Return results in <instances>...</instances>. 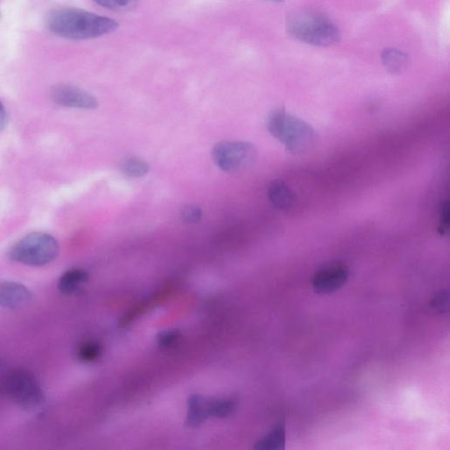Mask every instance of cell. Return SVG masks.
I'll return each instance as SVG.
<instances>
[{"label": "cell", "mask_w": 450, "mask_h": 450, "mask_svg": "<svg viewBox=\"0 0 450 450\" xmlns=\"http://www.w3.org/2000/svg\"><path fill=\"white\" fill-rule=\"evenodd\" d=\"M121 169L128 177L141 178L149 173L150 167L145 160L138 157H131L124 160Z\"/></svg>", "instance_id": "9a60e30c"}, {"label": "cell", "mask_w": 450, "mask_h": 450, "mask_svg": "<svg viewBox=\"0 0 450 450\" xmlns=\"http://www.w3.org/2000/svg\"><path fill=\"white\" fill-rule=\"evenodd\" d=\"M267 126L270 134L282 143L292 154L308 151L317 141L316 131L309 124L284 110H277L272 113Z\"/></svg>", "instance_id": "3957f363"}, {"label": "cell", "mask_w": 450, "mask_h": 450, "mask_svg": "<svg viewBox=\"0 0 450 450\" xmlns=\"http://www.w3.org/2000/svg\"><path fill=\"white\" fill-rule=\"evenodd\" d=\"M256 157V147L247 142H221L212 151L216 165L226 173L238 172L252 165Z\"/></svg>", "instance_id": "5b68a950"}, {"label": "cell", "mask_w": 450, "mask_h": 450, "mask_svg": "<svg viewBox=\"0 0 450 450\" xmlns=\"http://www.w3.org/2000/svg\"><path fill=\"white\" fill-rule=\"evenodd\" d=\"M3 388L8 395L25 408L39 406L44 401V393L39 383L30 373L15 371L6 376Z\"/></svg>", "instance_id": "8992f818"}, {"label": "cell", "mask_w": 450, "mask_h": 450, "mask_svg": "<svg viewBox=\"0 0 450 450\" xmlns=\"http://www.w3.org/2000/svg\"><path fill=\"white\" fill-rule=\"evenodd\" d=\"M382 62L387 71L392 74H400L406 69L409 58L397 48H387L382 52Z\"/></svg>", "instance_id": "4fadbf2b"}, {"label": "cell", "mask_w": 450, "mask_h": 450, "mask_svg": "<svg viewBox=\"0 0 450 450\" xmlns=\"http://www.w3.org/2000/svg\"><path fill=\"white\" fill-rule=\"evenodd\" d=\"M236 406V400L231 399V397L209 399L211 417L221 418L228 417L234 411Z\"/></svg>", "instance_id": "2e32d148"}, {"label": "cell", "mask_w": 450, "mask_h": 450, "mask_svg": "<svg viewBox=\"0 0 450 450\" xmlns=\"http://www.w3.org/2000/svg\"><path fill=\"white\" fill-rule=\"evenodd\" d=\"M48 29L68 39H93L117 30L116 20L74 8L58 9L47 17Z\"/></svg>", "instance_id": "6da1fadb"}, {"label": "cell", "mask_w": 450, "mask_h": 450, "mask_svg": "<svg viewBox=\"0 0 450 450\" xmlns=\"http://www.w3.org/2000/svg\"><path fill=\"white\" fill-rule=\"evenodd\" d=\"M449 202L443 201L439 207V232L442 236L448 234L449 232Z\"/></svg>", "instance_id": "ffe728a7"}, {"label": "cell", "mask_w": 450, "mask_h": 450, "mask_svg": "<svg viewBox=\"0 0 450 450\" xmlns=\"http://www.w3.org/2000/svg\"><path fill=\"white\" fill-rule=\"evenodd\" d=\"M89 280V274L83 268L74 267L62 274L58 282L59 291L64 295H73Z\"/></svg>", "instance_id": "30bf717a"}, {"label": "cell", "mask_w": 450, "mask_h": 450, "mask_svg": "<svg viewBox=\"0 0 450 450\" xmlns=\"http://www.w3.org/2000/svg\"><path fill=\"white\" fill-rule=\"evenodd\" d=\"M8 111H6L5 105L3 104L1 100H0V131L6 128V125H8Z\"/></svg>", "instance_id": "603a6c76"}, {"label": "cell", "mask_w": 450, "mask_h": 450, "mask_svg": "<svg viewBox=\"0 0 450 450\" xmlns=\"http://www.w3.org/2000/svg\"><path fill=\"white\" fill-rule=\"evenodd\" d=\"M52 98L55 103L61 106L80 108V110H93L99 105L96 97L74 86H55L52 91Z\"/></svg>", "instance_id": "ba28073f"}, {"label": "cell", "mask_w": 450, "mask_h": 450, "mask_svg": "<svg viewBox=\"0 0 450 450\" xmlns=\"http://www.w3.org/2000/svg\"><path fill=\"white\" fill-rule=\"evenodd\" d=\"M432 307L436 312H444L449 308V294L448 292L442 291L436 295L435 299H432Z\"/></svg>", "instance_id": "7402d4cb"}, {"label": "cell", "mask_w": 450, "mask_h": 450, "mask_svg": "<svg viewBox=\"0 0 450 450\" xmlns=\"http://www.w3.org/2000/svg\"><path fill=\"white\" fill-rule=\"evenodd\" d=\"M58 240L45 232H34L24 237L9 249L8 258L27 266L41 267L57 259Z\"/></svg>", "instance_id": "277c9868"}, {"label": "cell", "mask_w": 450, "mask_h": 450, "mask_svg": "<svg viewBox=\"0 0 450 450\" xmlns=\"http://www.w3.org/2000/svg\"><path fill=\"white\" fill-rule=\"evenodd\" d=\"M96 3L102 8L114 12L130 11L137 6V3L127 0H98Z\"/></svg>", "instance_id": "ac0fdd59"}, {"label": "cell", "mask_w": 450, "mask_h": 450, "mask_svg": "<svg viewBox=\"0 0 450 450\" xmlns=\"http://www.w3.org/2000/svg\"><path fill=\"white\" fill-rule=\"evenodd\" d=\"M33 294L25 285L16 282L0 281V307L20 309L29 305Z\"/></svg>", "instance_id": "9c48e42d"}, {"label": "cell", "mask_w": 450, "mask_h": 450, "mask_svg": "<svg viewBox=\"0 0 450 450\" xmlns=\"http://www.w3.org/2000/svg\"><path fill=\"white\" fill-rule=\"evenodd\" d=\"M350 271L346 265L331 263L324 265L314 274L312 286L314 291L319 294H328L343 288L346 284Z\"/></svg>", "instance_id": "52a82bcc"}, {"label": "cell", "mask_w": 450, "mask_h": 450, "mask_svg": "<svg viewBox=\"0 0 450 450\" xmlns=\"http://www.w3.org/2000/svg\"><path fill=\"white\" fill-rule=\"evenodd\" d=\"M180 333L179 330L170 329L161 331L157 336V343L159 346L166 348L172 347L180 339Z\"/></svg>", "instance_id": "d6986e66"}, {"label": "cell", "mask_w": 450, "mask_h": 450, "mask_svg": "<svg viewBox=\"0 0 450 450\" xmlns=\"http://www.w3.org/2000/svg\"><path fill=\"white\" fill-rule=\"evenodd\" d=\"M201 216V209L197 205H188L183 211V218L187 223H197L200 221Z\"/></svg>", "instance_id": "44dd1931"}, {"label": "cell", "mask_w": 450, "mask_h": 450, "mask_svg": "<svg viewBox=\"0 0 450 450\" xmlns=\"http://www.w3.org/2000/svg\"><path fill=\"white\" fill-rule=\"evenodd\" d=\"M101 354L100 344L94 341H87L79 347L78 357L83 362H93L96 360Z\"/></svg>", "instance_id": "e0dca14e"}, {"label": "cell", "mask_w": 450, "mask_h": 450, "mask_svg": "<svg viewBox=\"0 0 450 450\" xmlns=\"http://www.w3.org/2000/svg\"><path fill=\"white\" fill-rule=\"evenodd\" d=\"M211 417L209 399L204 396L194 395L188 400L187 424L188 427L197 428Z\"/></svg>", "instance_id": "8fae6325"}, {"label": "cell", "mask_w": 450, "mask_h": 450, "mask_svg": "<svg viewBox=\"0 0 450 450\" xmlns=\"http://www.w3.org/2000/svg\"><path fill=\"white\" fill-rule=\"evenodd\" d=\"M286 27L295 39L313 46H330L337 44L341 37L333 20L315 9L296 10L289 15Z\"/></svg>", "instance_id": "7a4b0ae2"}, {"label": "cell", "mask_w": 450, "mask_h": 450, "mask_svg": "<svg viewBox=\"0 0 450 450\" xmlns=\"http://www.w3.org/2000/svg\"><path fill=\"white\" fill-rule=\"evenodd\" d=\"M286 432L284 425H278L254 446L253 450H285Z\"/></svg>", "instance_id": "5bb4252c"}, {"label": "cell", "mask_w": 450, "mask_h": 450, "mask_svg": "<svg viewBox=\"0 0 450 450\" xmlns=\"http://www.w3.org/2000/svg\"><path fill=\"white\" fill-rule=\"evenodd\" d=\"M267 195L274 207L286 211L292 207L295 201L294 194L282 180H274L267 188Z\"/></svg>", "instance_id": "7c38bea8"}]
</instances>
